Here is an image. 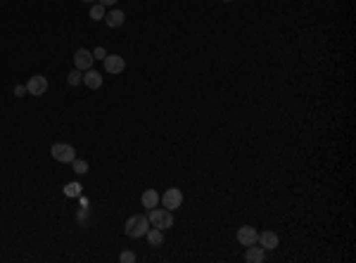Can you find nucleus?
I'll list each match as a JSON object with an SVG mask.
<instances>
[{
  "label": "nucleus",
  "instance_id": "12",
  "mask_svg": "<svg viewBox=\"0 0 356 263\" xmlns=\"http://www.w3.org/2000/svg\"><path fill=\"white\" fill-rule=\"evenodd\" d=\"M105 22H107L109 29H119L121 24L126 22V14H124L121 10H112V12H107V14H105Z\"/></svg>",
  "mask_w": 356,
  "mask_h": 263
},
{
  "label": "nucleus",
  "instance_id": "13",
  "mask_svg": "<svg viewBox=\"0 0 356 263\" xmlns=\"http://www.w3.org/2000/svg\"><path fill=\"white\" fill-rule=\"evenodd\" d=\"M141 204L150 211V209H154L157 204H159V195H157L154 190H145V192H142V197H141Z\"/></svg>",
  "mask_w": 356,
  "mask_h": 263
},
{
  "label": "nucleus",
  "instance_id": "9",
  "mask_svg": "<svg viewBox=\"0 0 356 263\" xmlns=\"http://www.w3.org/2000/svg\"><path fill=\"white\" fill-rule=\"evenodd\" d=\"M257 237H259V232H257V228H252V225H242V228L237 230V242H240L242 247L257 244Z\"/></svg>",
  "mask_w": 356,
  "mask_h": 263
},
{
  "label": "nucleus",
  "instance_id": "6",
  "mask_svg": "<svg viewBox=\"0 0 356 263\" xmlns=\"http://www.w3.org/2000/svg\"><path fill=\"white\" fill-rule=\"evenodd\" d=\"M26 93H29V95H36V98L45 95V93H48V78L41 76V74L31 76L29 83H26Z\"/></svg>",
  "mask_w": 356,
  "mask_h": 263
},
{
  "label": "nucleus",
  "instance_id": "23",
  "mask_svg": "<svg viewBox=\"0 0 356 263\" xmlns=\"http://www.w3.org/2000/svg\"><path fill=\"white\" fill-rule=\"evenodd\" d=\"M83 2H90V5H93V2H95V0H83Z\"/></svg>",
  "mask_w": 356,
  "mask_h": 263
},
{
  "label": "nucleus",
  "instance_id": "14",
  "mask_svg": "<svg viewBox=\"0 0 356 263\" xmlns=\"http://www.w3.org/2000/svg\"><path fill=\"white\" fill-rule=\"evenodd\" d=\"M145 237L150 242V247H162L164 244V230H159V228H150L145 232Z\"/></svg>",
  "mask_w": 356,
  "mask_h": 263
},
{
  "label": "nucleus",
  "instance_id": "2",
  "mask_svg": "<svg viewBox=\"0 0 356 263\" xmlns=\"http://www.w3.org/2000/svg\"><path fill=\"white\" fill-rule=\"evenodd\" d=\"M147 220H150V228H159V230H169L173 228V213L169 209H150L147 213Z\"/></svg>",
  "mask_w": 356,
  "mask_h": 263
},
{
  "label": "nucleus",
  "instance_id": "3",
  "mask_svg": "<svg viewBox=\"0 0 356 263\" xmlns=\"http://www.w3.org/2000/svg\"><path fill=\"white\" fill-rule=\"evenodd\" d=\"M50 154H53V159H57L60 164H71L76 159V150L69 143H55L53 147H50Z\"/></svg>",
  "mask_w": 356,
  "mask_h": 263
},
{
  "label": "nucleus",
  "instance_id": "15",
  "mask_svg": "<svg viewBox=\"0 0 356 263\" xmlns=\"http://www.w3.org/2000/svg\"><path fill=\"white\" fill-rule=\"evenodd\" d=\"M105 14H107V7H105V5H100V2H93V5H90V19L100 22V19H105Z\"/></svg>",
  "mask_w": 356,
  "mask_h": 263
},
{
  "label": "nucleus",
  "instance_id": "18",
  "mask_svg": "<svg viewBox=\"0 0 356 263\" xmlns=\"http://www.w3.org/2000/svg\"><path fill=\"white\" fill-rule=\"evenodd\" d=\"M81 190H83V187L78 185V183H69V185H65V195L67 197H78Z\"/></svg>",
  "mask_w": 356,
  "mask_h": 263
},
{
  "label": "nucleus",
  "instance_id": "1",
  "mask_svg": "<svg viewBox=\"0 0 356 263\" xmlns=\"http://www.w3.org/2000/svg\"><path fill=\"white\" fill-rule=\"evenodd\" d=\"M150 230V220L147 216H141V213H136V216H131L126 220V225H124V232L133 237V240H138V237H145V232Z\"/></svg>",
  "mask_w": 356,
  "mask_h": 263
},
{
  "label": "nucleus",
  "instance_id": "10",
  "mask_svg": "<svg viewBox=\"0 0 356 263\" xmlns=\"http://www.w3.org/2000/svg\"><path fill=\"white\" fill-rule=\"evenodd\" d=\"M266 259V249L264 247H254V244H249L247 252H245V261L247 263H261Z\"/></svg>",
  "mask_w": 356,
  "mask_h": 263
},
{
  "label": "nucleus",
  "instance_id": "22",
  "mask_svg": "<svg viewBox=\"0 0 356 263\" xmlns=\"http://www.w3.org/2000/svg\"><path fill=\"white\" fill-rule=\"evenodd\" d=\"M100 5H105V7H112V5H117V0H97Z\"/></svg>",
  "mask_w": 356,
  "mask_h": 263
},
{
  "label": "nucleus",
  "instance_id": "11",
  "mask_svg": "<svg viewBox=\"0 0 356 263\" xmlns=\"http://www.w3.org/2000/svg\"><path fill=\"white\" fill-rule=\"evenodd\" d=\"M83 83H86L90 90H97V88L102 86V74L95 71V69H88L86 74H83Z\"/></svg>",
  "mask_w": 356,
  "mask_h": 263
},
{
  "label": "nucleus",
  "instance_id": "17",
  "mask_svg": "<svg viewBox=\"0 0 356 263\" xmlns=\"http://www.w3.org/2000/svg\"><path fill=\"white\" fill-rule=\"evenodd\" d=\"M71 168L76 171V175H86L88 173V161L86 159H74V161H71Z\"/></svg>",
  "mask_w": 356,
  "mask_h": 263
},
{
  "label": "nucleus",
  "instance_id": "7",
  "mask_svg": "<svg viewBox=\"0 0 356 263\" xmlns=\"http://www.w3.org/2000/svg\"><path fill=\"white\" fill-rule=\"evenodd\" d=\"M257 242H259V247H264L266 252H273V249H278V244H281V237H278V232L264 230V232H259Z\"/></svg>",
  "mask_w": 356,
  "mask_h": 263
},
{
  "label": "nucleus",
  "instance_id": "16",
  "mask_svg": "<svg viewBox=\"0 0 356 263\" xmlns=\"http://www.w3.org/2000/svg\"><path fill=\"white\" fill-rule=\"evenodd\" d=\"M67 83H69V86H81V83H83V74H81V69H74V71H69V74H67Z\"/></svg>",
  "mask_w": 356,
  "mask_h": 263
},
{
  "label": "nucleus",
  "instance_id": "21",
  "mask_svg": "<svg viewBox=\"0 0 356 263\" xmlns=\"http://www.w3.org/2000/svg\"><path fill=\"white\" fill-rule=\"evenodd\" d=\"M14 95H17V98H24V95H26V86H14Z\"/></svg>",
  "mask_w": 356,
  "mask_h": 263
},
{
  "label": "nucleus",
  "instance_id": "8",
  "mask_svg": "<svg viewBox=\"0 0 356 263\" xmlns=\"http://www.w3.org/2000/svg\"><path fill=\"white\" fill-rule=\"evenodd\" d=\"M102 62H105V71H107V74H114V76L126 69V59L121 55H107Z\"/></svg>",
  "mask_w": 356,
  "mask_h": 263
},
{
  "label": "nucleus",
  "instance_id": "5",
  "mask_svg": "<svg viewBox=\"0 0 356 263\" xmlns=\"http://www.w3.org/2000/svg\"><path fill=\"white\" fill-rule=\"evenodd\" d=\"M93 62H95V57L90 50L86 48H78L74 53V66L76 69H81V71H88V69H93Z\"/></svg>",
  "mask_w": 356,
  "mask_h": 263
},
{
  "label": "nucleus",
  "instance_id": "20",
  "mask_svg": "<svg viewBox=\"0 0 356 263\" xmlns=\"http://www.w3.org/2000/svg\"><path fill=\"white\" fill-rule=\"evenodd\" d=\"M93 57H95V59H105V57H107V50H105V48H95Z\"/></svg>",
  "mask_w": 356,
  "mask_h": 263
},
{
  "label": "nucleus",
  "instance_id": "24",
  "mask_svg": "<svg viewBox=\"0 0 356 263\" xmlns=\"http://www.w3.org/2000/svg\"><path fill=\"white\" fill-rule=\"evenodd\" d=\"M223 2H230V0H223Z\"/></svg>",
  "mask_w": 356,
  "mask_h": 263
},
{
  "label": "nucleus",
  "instance_id": "19",
  "mask_svg": "<svg viewBox=\"0 0 356 263\" xmlns=\"http://www.w3.org/2000/svg\"><path fill=\"white\" fill-rule=\"evenodd\" d=\"M119 261H121V263H133V261H136V252H121Z\"/></svg>",
  "mask_w": 356,
  "mask_h": 263
},
{
  "label": "nucleus",
  "instance_id": "4",
  "mask_svg": "<svg viewBox=\"0 0 356 263\" xmlns=\"http://www.w3.org/2000/svg\"><path fill=\"white\" fill-rule=\"evenodd\" d=\"M159 202L164 204V209H171L173 211V209H178L183 204V192H181L178 187H169L162 197H159Z\"/></svg>",
  "mask_w": 356,
  "mask_h": 263
}]
</instances>
